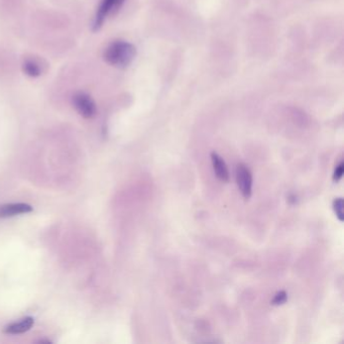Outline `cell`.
Segmentation results:
<instances>
[{
  "label": "cell",
  "mask_w": 344,
  "mask_h": 344,
  "mask_svg": "<svg viewBox=\"0 0 344 344\" xmlns=\"http://www.w3.org/2000/svg\"><path fill=\"white\" fill-rule=\"evenodd\" d=\"M136 56L135 47L126 40H114L109 44L103 53L104 61L117 68L130 66Z\"/></svg>",
  "instance_id": "6da1fadb"
},
{
  "label": "cell",
  "mask_w": 344,
  "mask_h": 344,
  "mask_svg": "<svg viewBox=\"0 0 344 344\" xmlns=\"http://www.w3.org/2000/svg\"><path fill=\"white\" fill-rule=\"evenodd\" d=\"M73 105L77 112L84 118H92L96 114L94 100L85 92H78L73 96Z\"/></svg>",
  "instance_id": "7a4b0ae2"
},
{
  "label": "cell",
  "mask_w": 344,
  "mask_h": 344,
  "mask_svg": "<svg viewBox=\"0 0 344 344\" xmlns=\"http://www.w3.org/2000/svg\"><path fill=\"white\" fill-rule=\"evenodd\" d=\"M124 2V0H102L100 3L93 22V31L97 32L101 28L105 19L111 12L117 10Z\"/></svg>",
  "instance_id": "3957f363"
},
{
  "label": "cell",
  "mask_w": 344,
  "mask_h": 344,
  "mask_svg": "<svg viewBox=\"0 0 344 344\" xmlns=\"http://www.w3.org/2000/svg\"><path fill=\"white\" fill-rule=\"evenodd\" d=\"M236 182L238 189L245 199H249L252 194V175L250 170L243 164L236 168Z\"/></svg>",
  "instance_id": "277c9868"
},
{
  "label": "cell",
  "mask_w": 344,
  "mask_h": 344,
  "mask_svg": "<svg viewBox=\"0 0 344 344\" xmlns=\"http://www.w3.org/2000/svg\"><path fill=\"white\" fill-rule=\"evenodd\" d=\"M33 211V207L25 203H13V204H5L0 206V217L6 218L17 216V215L26 214Z\"/></svg>",
  "instance_id": "5b68a950"
},
{
  "label": "cell",
  "mask_w": 344,
  "mask_h": 344,
  "mask_svg": "<svg viewBox=\"0 0 344 344\" xmlns=\"http://www.w3.org/2000/svg\"><path fill=\"white\" fill-rule=\"evenodd\" d=\"M211 162L213 166L214 173L216 177L222 182L229 181V171L222 157L217 153H211Z\"/></svg>",
  "instance_id": "8992f818"
},
{
  "label": "cell",
  "mask_w": 344,
  "mask_h": 344,
  "mask_svg": "<svg viewBox=\"0 0 344 344\" xmlns=\"http://www.w3.org/2000/svg\"><path fill=\"white\" fill-rule=\"evenodd\" d=\"M34 319L32 317H25L19 322H14L5 327L4 332L7 334H20L30 330L34 325Z\"/></svg>",
  "instance_id": "52a82bcc"
},
{
  "label": "cell",
  "mask_w": 344,
  "mask_h": 344,
  "mask_svg": "<svg viewBox=\"0 0 344 344\" xmlns=\"http://www.w3.org/2000/svg\"><path fill=\"white\" fill-rule=\"evenodd\" d=\"M22 71L23 73L27 76L36 78L41 74L40 68L38 63L33 60H25L22 64Z\"/></svg>",
  "instance_id": "ba28073f"
},
{
  "label": "cell",
  "mask_w": 344,
  "mask_h": 344,
  "mask_svg": "<svg viewBox=\"0 0 344 344\" xmlns=\"http://www.w3.org/2000/svg\"><path fill=\"white\" fill-rule=\"evenodd\" d=\"M333 210L336 214V217L340 222L343 221L344 219V214H343V200L342 198H336L333 201Z\"/></svg>",
  "instance_id": "9c48e42d"
},
{
  "label": "cell",
  "mask_w": 344,
  "mask_h": 344,
  "mask_svg": "<svg viewBox=\"0 0 344 344\" xmlns=\"http://www.w3.org/2000/svg\"><path fill=\"white\" fill-rule=\"evenodd\" d=\"M287 299H288V295H287V293L285 291H280L275 295L274 299L271 300V304L275 306L283 305L287 302Z\"/></svg>",
  "instance_id": "30bf717a"
},
{
  "label": "cell",
  "mask_w": 344,
  "mask_h": 344,
  "mask_svg": "<svg viewBox=\"0 0 344 344\" xmlns=\"http://www.w3.org/2000/svg\"><path fill=\"white\" fill-rule=\"evenodd\" d=\"M343 173H344V164L343 162H340L339 165L336 167L334 174H333V181L334 182H339L341 180V178L343 177Z\"/></svg>",
  "instance_id": "8fae6325"
}]
</instances>
